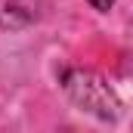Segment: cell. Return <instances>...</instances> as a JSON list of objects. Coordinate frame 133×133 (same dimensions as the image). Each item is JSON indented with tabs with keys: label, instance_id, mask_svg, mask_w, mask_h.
Returning <instances> with one entry per match:
<instances>
[{
	"label": "cell",
	"instance_id": "cell-1",
	"mask_svg": "<svg viewBox=\"0 0 133 133\" xmlns=\"http://www.w3.org/2000/svg\"><path fill=\"white\" fill-rule=\"evenodd\" d=\"M37 19V0H0V25L25 28Z\"/></svg>",
	"mask_w": 133,
	"mask_h": 133
},
{
	"label": "cell",
	"instance_id": "cell-2",
	"mask_svg": "<svg viewBox=\"0 0 133 133\" xmlns=\"http://www.w3.org/2000/svg\"><path fill=\"white\" fill-rule=\"evenodd\" d=\"M90 3H93V6H96V9H99V12H108V9H111V3H115V0H90Z\"/></svg>",
	"mask_w": 133,
	"mask_h": 133
}]
</instances>
